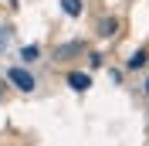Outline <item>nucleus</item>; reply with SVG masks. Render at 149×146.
I'll return each mask as SVG.
<instances>
[{
    "mask_svg": "<svg viewBox=\"0 0 149 146\" xmlns=\"http://www.w3.org/2000/svg\"><path fill=\"white\" fill-rule=\"evenodd\" d=\"M7 82L10 85H14V88H20V92H34V75H31V72H24V68H10V72H7Z\"/></svg>",
    "mask_w": 149,
    "mask_h": 146,
    "instance_id": "nucleus-1",
    "label": "nucleus"
},
{
    "mask_svg": "<svg viewBox=\"0 0 149 146\" xmlns=\"http://www.w3.org/2000/svg\"><path fill=\"white\" fill-rule=\"evenodd\" d=\"M78 51H85L81 41H68V44H58V48H54V58H58V61H65V58L78 55Z\"/></svg>",
    "mask_w": 149,
    "mask_h": 146,
    "instance_id": "nucleus-2",
    "label": "nucleus"
},
{
    "mask_svg": "<svg viewBox=\"0 0 149 146\" xmlns=\"http://www.w3.org/2000/svg\"><path fill=\"white\" fill-rule=\"evenodd\" d=\"M68 85H71L74 92H88V88H92V75H85V72H71V75H68Z\"/></svg>",
    "mask_w": 149,
    "mask_h": 146,
    "instance_id": "nucleus-3",
    "label": "nucleus"
},
{
    "mask_svg": "<svg viewBox=\"0 0 149 146\" xmlns=\"http://www.w3.org/2000/svg\"><path fill=\"white\" fill-rule=\"evenodd\" d=\"M115 34H119V20H115V17L98 20V37H115Z\"/></svg>",
    "mask_w": 149,
    "mask_h": 146,
    "instance_id": "nucleus-4",
    "label": "nucleus"
},
{
    "mask_svg": "<svg viewBox=\"0 0 149 146\" xmlns=\"http://www.w3.org/2000/svg\"><path fill=\"white\" fill-rule=\"evenodd\" d=\"M61 10H65L68 17H81L85 4H81V0H61Z\"/></svg>",
    "mask_w": 149,
    "mask_h": 146,
    "instance_id": "nucleus-5",
    "label": "nucleus"
},
{
    "mask_svg": "<svg viewBox=\"0 0 149 146\" xmlns=\"http://www.w3.org/2000/svg\"><path fill=\"white\" fill-rule=\"evenodd\" d=\"M37 55H41V48H37V44H27V48H20V58H24V61H37Z\"/></svg>",
    "mask_w": 149,
    "mask_h": 146,
    "instance_id": "nucleus-6",
    "label": "nucleus"
},
{
    "mask_svg": "<svg viewBox=\"0 0 149 146\" xmlns=\"http://www.w3.org/2000/svg\"><path fill=\"white\" fill-rule=\"evenodd\" d=\"M146 58H149L146 51H136V55H132L129 61H125V68H142V65H146Z\"/></svg>",
    "mask_w": 149,
    "mask_h": 146,
    "instance_id": "nucleus-7",
    "label": "nucleus"
},
{
    "mask_svg": "<svg viewBox=\"0 0 149 146\" xmlns=\"http://www.w3.org/2000/svg\"><path fill=\"white\" fill-rule=\"evenodd\" d=\"M10 37H14V27H10V24H3V27H0V48L7 44Z\"/></svg>",
    "mask_w": 149,
    "mask_h": 146,
    "instance_id": "nucleus-8",
    "label": "nucleus"
},
{
    "mask_svg": "<svg viewBox=\"0 0 149 146\" xmlns=\"http://www.w3.org/2000/svg\"><path fill=\"white\" fill-rule=\"evenodd\" d=\"M7 4H10V7H14V10H17V0H7Z\"/></svg>",
    "mask_w": 149,
    "mask_h": 146,
    "instance_id": "nucleus-9",
    "label": "nucleus"
},
{
    "mask_svg": "<svg viewBox=\"0 0 149 146\" xmlns=\"http://www.w3.org/2000/svg\"><path fill=\"white\" fill-rule=\"evenodd\" d=\"M0 99H3V85H0Z\"/></svg>",
    "mask_w": 149,
    "mask_h": 146,
    "instance_id": "nucleus-10",
    "label": "nucleus"
},
{
    "mask_svg": "<svg viewBox=\"0 0 149 146\" xmlns=\"http://www.w3.org/2000/svg\"><path fill=\"white\" fill-rule=\"evenodd\" d=\"M146 92H149V78H146Z\"/></svg>",
    "mask_w": 149,
    "mask_h": 146,
    "instance_id": "nucleus-11",
    "label": "nucleus"
}]
</instances>
